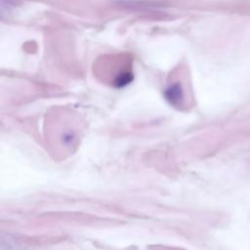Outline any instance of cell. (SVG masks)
<instances>
[{
  "mask_svg": "<svg viewBox=\"0 0 250 250\" xmlns=\"http://www.w3.org/2000/svg\"><path fill=\"white\" fill-rule=\"evenodd\" d=\"M166 99L172 104H179L181 101L183 100V90L181 88L180 84H174L171 85L165 92Z\"/></svg>",
  "mask_w": 250,
  "mask_h": 250,
  "instance_id": "cell-1",
  "label": "cell"
}]
</instances>
